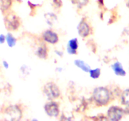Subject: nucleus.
I'll list each match as a JSON object with an SVG mask.
<instances>
[{
	"label": "nucleus",
	"instance_id": "obj_1",
	"mask_svg": "<svg viewBox=\"0 0 129 121\" xmlns=\"http://www.w3.org/2000/svg\"><path fill=\"white\" fill-rule=\"evenodd\" d=\"M111 98L112 93L107 87H96L92 93V99L95 104L99 107L107 105L110 102Z\"/></svg>",
	"mask_w": 129,
	"mask_h": 121
},
{
	"label": "nucleus",
	"instance_id": "obj_19",
	"mask_svg": "<svg viewBox=\"0 0 129 121\" xmlns=\"http://www.w3.org/2000/svg\"><path fill=\"white\" fill-rule=\"evenodd\" d=\"M53 4L56 8H60L62 6V0H52Z\"/></svg>",
	"mask_w": 129,
	"mask_h": 121
},
{
	"label": "nucleus",
	"instance_id": "obj_11",
	"mask_svg": "<svg viewBox=\"0 0 129 121\" xmlns=\"http://www.w3.org/2000/svg\"><path fill=\"white\" fill-rule=\"evenodd\" d=\"M35 54L37 55L38 57L42 59H46L49 55V50L48 48L45 45H42L37 48L35 52Z\"/></svg>",
	"mask_w": 129,
	"mask_h": 121
},
{
	"label": "nucleus",
	"instance_id": "obj_4",
	"mask_svg": "<svg viewBox=\"0 0 129 121\" xmlns=\"http://www.w3.org/2000/svg\"><path fill=\"white\" fill-rule=\"evenodd\" d=\"M5 114L10 120L18 121L22 118L23 112L20 106L17 105H11L6 108Z\"/></svg>",
	"mask_w": 129,
	"mask_h": 121
},
{
	"label": "nucleus",
	"instance_id": "obj_10",
	"mask_svg": "<svg viewBox=\"0 0 129 121\" xmlns=\"http://www.w3.org/2000/svg\"><path fill=\"white\" fill-rule=\"evenodd\" d=\"M112 68L115 74L119 76H125L126 75V72L123 69L122 64L120 62L117 61L112 65Z\"/></svg>",
	"mask_w": 129,
	"mask_h": 121
},
{
	"label": "nucleus",
	"instance_id": "obj_14",
	"mask_svg": "<svg viewBox=\"0 0 129 121\" xmlns=\"http://www.w3.org/2000/svg\"><path fill=\"white\" fill-rule=\"evenodd\" d=\"M44 17L46 20V22L50 26H53L57 20V16L53 13H47L44 15Z\"/></svg>",
	"mask_w": 129,
	"mask_h": 121
},
{
	"label": "nucleus",
	"instance_id": "obj_21",
	"mask_svg": "<svg viewBox=\"0 0 129 121\" xmlns=\"http://www.w3.org/2000/svg\"><path fill=\"white\" fill-rule=\"evenodd\" d=\"M3 66L5 69H8L9 68V63L6 60H3Z\"/></svg>",
	"mask_w": 129,
	"mask_h": 121
},
{
	"label": "nucleus",
	"instance_id": "obj_6",
	"mask_svg": "<svg viewBox=\"0 0 129 121\" xmlns=\"http://www.w3.org/2000/svg\"><path fill=\"white\" fill-rule=\"evenodd\" d=\"M125 113L124 110L118 106H112L107 111L108 120L112 121H118L122 119Z\"/></svg>",
	"mask_w": 129,
	"mask_h": 121
},
{
	"label": "nucleus",
	"instance_id": "obj_13",
	"mask_svg": "<svg viewBox=\"0 0 129 121\" xmlns=\"http://www.w3.org/2000/svg\"><path fill=\"white\" fill-rule=\"evenodd\" d=\"M13 0H0V9L3 12H6L12 6Z\"/></svg>",
	"mask_w": 129,
	"mask_h": 121
},
{
	"label": "nucleus",
	"instance_id": "obj_20",
	"mask_svg": "<svg viewBox=\"0 0 129 121\" xmlns=\"http://www.w3.org/2000/svg\"><path fill=\"white\" fill-rule=\"evenodd\" d=\"M6 42V36L3 34H0V44H3Z\"/></svg>",
	"mask_w": 129,
	"mask_h": 121
},
{
	"label": "nucleus",
	"instance_id": "obj_22",
	"mask_svg": "<svg viewBox=\"0 0 129 121\" xmlns=\"http://www.w3.org/2000/svg\"><path fill=\"white\" fill-rule=\"evenodd\" d=\"M55 53H56V54L58 55V56H60V57H62V55L63 54V53L62 52L59 51V50H56V51H55Z\"/></svg>",
	"mask_w": 129,
	"mask_h": 121
},
{
	"label": "nucleus",
	"instance_id": "obj_2",
	"mask_svg": "<svg viewBox=\"0 0 129 121\" xmlns=\"http://www.w3.org/2000/svg\"><path fill=\"white\" fill-rule=\"evenodd\" d=\"M43 93L49 100H55L60 95L59 86L54 82L50 81L45 84L42 88Z\"/></svg>",
	"mask_w": 129,
	"mask_h": 121
},
{
	"label": "nucleus",
	"instance_id": "obj_15",
	"mask_svg": "<svg viewBox=\"0 0 129 121\" xmlns=\"http://www.w3.org/2000/svg\"><path fill=\"white\" fill-rule=\"evenodd\" d=\"M6 42L7 43L8 47H13L16 45L17 40H16V38L11 33H8L6 35Z\"/></svg>",
	"mask_w": 129,
	"mask_h": 121
},
{
	"label": "nucleus",
	"instance_id": "obj_23",
	"mask_svg": "<svg viewBox=\"0 0 129 121\" xmlns=\"http://www.w3.org/2000/svg\"><path fill=\"white\" fill-rule=\"evenodd\" d=\"M127 6L129 8V0H128L127 2Z\"/></svg>",
	"mask_w": 129,
	"mask_h": 121
},
{
	"label": "nucleus",
	"instance_id": "obj_9",
	"mask_svg": "<svg viewBox=\"0 0 129 121\" xmlns=\"http://www.w3.org/2000/svg\"><path fill=\"white\" fill-rule=\"evenodd\" d=\"M79 42L77 38H73L68 41L67 45V52L71 55H75L78 53Z\"/></svg>",
	"mask_w": 129,
	"mask_h": 121
},
{
	"label": "nucleus",
	"instance_id": "obj_12",
	"mask_svg": "<svg viewBox=\"0 0 129 121\" xmlns=\"http://www.w3.org/2000/svg\"><path fill=\"white\" fill-rule=\"evenodd\" d=\"M74 63L77 68L81 69L83 71L85 72V73H88L89 69H91L89 64H88L86 63H85L84 60H81V59H76L74 60Z\"/></svg>",
	"mask_w": 129,
	"mask_h": 121
},
{
	"label": "nucleus",
	"instance_id": "obj_24",
	"mask_svg": "<svg viewBox=\"0 0 129 121\" xmlns=\"http://www.w3.org/2000/svg\"><path fill=\"white\" fill-rule=\"evenodd\" d=\"M127 110L126 111V112H127V113H128L129 114V107H128V108H127V110Z\"/></svg>",
	"mask_w": 129,
	"mask_h": 121
},
{
	"label": "nucleus",
	"instance_id": "obj_16",
	"mask_svg": "<svg viewBox=\"0 0 129 121\" xmlns=\"http://www.w3.org/2000/svg\"><path fill=\"white\" fill-rule=\"evenodd\" d=\"M121 102L124 105L129 107V89H126L121 95Z\"/></svg>",
	"mask_w": 129,
	"mask_h": 121
},
{
	"label": "nucleus",
	"instance_id": "obj_18",
	"mask_svg": "<svg viewBox=\"0 0 129 121\" xmlns=\"http://www.w3.org/2000/svg\"><path fill=\"white\" fill-rule=\"evenodd\" d=\"M88 73L89 74V76L92 79H98L101 75V69L98 68H95V69H90Z\"/></svg>",
	"mask_w": 129,
	"mask_h": 121
},
{
	"label": "nucleus",
	"instance_id": "obj_8",
	"mask_svg": "<svg viewBox=\"0 0 129 121\" xmlns=\"http://www.w3.org/2000/svg\"><path fill=\"white\" fill-rule=\"evenodd\" d=\"M78 33L79 36L83 38L88 37L91 34V27L89 23L85 20H81L77 27Z\"/></svg>",
	"mask_w": 129,
	"mask_h": 121
},
{
	"label": "nucleus",
	"instance_id": "obj_17",
	"mask_svg": "<svg viewBox=\"0 0 129 121\" xmlns=\"http://www.w3.org/2000/svg\"><path fill=\"white\" fill-rule=\"evenodd\" d=\"M71 1L73 5L79 9L86 6L89 2V0H71Z\"/></svg>",
	"mask_w": 129,
	"mask_h": 121
},
{
	"label": "nucleus",
	"instance_id": "obj_7",
	"mask_svg": "<svg viewBox=\"0 0 129 121\" xmlns=\"http://www.w3.org/2000/svg\"><path fill=\"white\" fill-rule=\"evenodd\" d=\"M42 38L45 42L50 44H55L59 42V35L55 32L52 30H47L42 34Z\"/></svg>",
	"mask_w": 129,
	"mask_h": 121
},
{
	"label": "nucleus",
	"instance_id": "obj_5",
	"mask_svg": "<svg viewBox=\"0 0 129 121\" xmlns=\"http://www.w3.org/2000/svg\"><path fill=\"white\" fill-rule=\"evenodd\" d=\"M44 110L49 117L54 118L57 117L60 113L59 104L54 100H50L45 103L44 105Z\"/></svg>",
	"mask_w": 129,
	"mask_h": 121
},
{
	"label": "nucleus",
	"instance_id": "obj_3",
	"mask_svg": "<svg viewBox=\"0 0 129 121\" xmlns=\"http://www.w3.org/2000/svg\"><path fill=\"white\" fill-rule=\"evenodd\" d=\"M6 28L9 31H15L20 28L21 25L20 19L15 13L8 12L4 18Z\"/></svg>",
	"mask_w": 129,
	"mask_h": 121
}]
</instances>
